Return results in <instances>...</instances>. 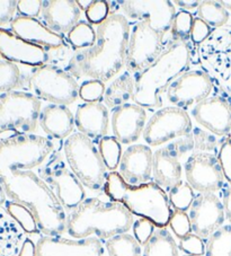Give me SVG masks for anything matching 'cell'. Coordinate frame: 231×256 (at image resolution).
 <instances>
[{
  "mask_svg": "<svg viewBox=\"0 0 231 256\" xmlns=\"http://www.w3.org/2000/svg\"><path fill=\"white\" fill-rule=\"evenodd\" d=\"M0 56L8 62L30 68L50 64V56L43 48L25 41L6 28H0Z\"/></svg>",
  "mask_w": 231,
  "mask_h": 256,
  "instance_id": "obj_21",
  "label": "cell"
},
{
  "mask_svg": "<svg viewBox=\"0 0 231 256\" xmlns=\"http://www.w3.org/2000/svg\"><path fill=\"white\" fill-rule=\"evenodd\" d=\"M212 28L208 26L206 22H203L200 18H194L192 30H190V40L192 42L200 46L202 42L206 41L208 38V35L211 34Z\"/></svg>",
  "mask_w": 231,
  "mask_h": 256,
  "instance_id": "obj_48",
  "label": "cell"
},
{
  "mask_svg": "<svg viewBox=\"0 0 231 256\" xmlns=\"http://www.w3.org/2000/svg\"><path fill=\"white\" fill-rule=\"evenodd\" d=\"M85 14L90 24H96L98 26L110 15V2H104V0L92 2L90 6L85 10Z\"/></svg>",
  "mask_w": 231,
  "mask_h": 256,
  "instance_id": "obj_42",
  "label": "cell"
},
{
  "mask_svg": "<svg viewBox=\"0 0 231 256\" xmlns=\"http://www.w3.org/2000/svg\"><path fill=\"white\" fill-rule=\"evenodd\" d=\"M134 97V79L126 70L115 77L106 87L103 97L104 105L108 108H116L128 104Z\"/></svg>",
  "mask_w": 231,
  "mask_h": 256,
  "instance_id": "obj_28",
  "label": "cell"
},
{
  "mask_svg": "<svg viewBox=\"0 0 231 256\" xmlns=\"http://www.w3.org/2000/svg\"><path fill=\"white\" fill-rule=\"evenodd\" d=\"M56 150L53 139L43 136L15 134L7 136L0 140V174L41 167Z\"/></svg>",
  "mask_w": 231,
  "mask_h": 256,
  "instance_id": "obj_6",
  "label": "cell"
},
{
  "mask_svg": "<svg viewBox=\"0 0 231 256\" xmlns=\"http://www.w3.org/2000/svg\"><path fill=\"white\" fill-rule=\"evenodd\" d=\"M168 198H170L172 208L178 211H188L195 198L194 190L188 183V180H182L180 182L175 185L170 192H168Z\"/></svg>",
  "mask_w": 231,
  "mask_h": 256,
  "instance_id": "obj_38",
  "label": "cell"
},
{
  "mask_svg": "<svg viewBox=\"0 0 231 256\" xmlns=\"http://www.w3.org/2000/svg\"><path fill=\"white\" fill-rule=\"evenodd\" d=\"M24 240V230L20 224L6 210H0V256L18 255Z\"/></svg>",
  "mask_w": 231,
  "mask_h": 256,
  "instance_id": "obj_29",
  "label": "cell"
},
{
  "mask_svg": "<svg viewBox=\"0 0 231 256\" xmlns=\"http://www.w3.org/2000/svg\"><path fill=\"white\" fill-rule=\"evenodd\" d=\"M35 68L25 70L23 66L0 60V92L6 90L28 88L30 79Z\"/></svg>",
  "mask_w": 231,
  "mask_h": 256,
  "instance_id": "obj_30",
  "label": "cell"
},
{
  "mask_svg": "<svg viewBox=\"0 0 231 256\" xmlns=\"http://www.w3.org/2000/svg\"><path fill=\"white\" fill-rule=\"evenodd\" d=\"M7 202V196H6V192L5 190H4L2 183H0V206H5Z\"/></svg>",
  "mask_w": 231,
  "mask_h": 256,
  "instance_id": "obj_53",
  "label": "cell"
},
{
  "mask_svg": "<svg viewBox=\"0 0 231 256\" xmlns=\"http://www.w3.org/2000/svg\"><path fill=\"white\" fill-rule=\"evenodd\" d=\"M38 175L54 192L66 211H74L86 198L84 185L71 170L64 152L56 150L38 167Z\"/></svg>",
  "mask_w": 231,
  "mask_h": 256,
  "instance_id": "obj_10",
  "label": "cell"
},
{
  "mask_svg": "<svg viewBox=\"0 0 231 256\" xmlns=\"http://www.w3.org/2000/svg\"><path fill=\"white\" fill-rule=\"evenodd\" d=\"M204 256H231V224H224L206 240Z\"/></svg>",
  "mask_w": 231,
  "mask_h": 256,
  "instance_id": "obj_34",
  "label": "cell"
},
{
  "mask_svg": "<svg viewBox=\"0 0 231 256\" xmlns=\"http://www.w3.org/2000/svg\"><path fill=\"white\" fill-rule=\"evenodd\" d=\"M152 162L154 154L149 146L131 144L122 152L118 173L130 185L146 184L152 178Z\"/></svg>",
  "mask_w": 231,
  "mask_h": 256,
  "instance_id": "obj_22",
  "label": "cell"
},
{
  "mask_svg": "<svg viewBox=\"0 0 231 256\" xmlns=\"http://www.w3.org/2000/svg\"><path fill=\"white\" fill-rule=\"evenodd\" d=\"M28 90L40 100L68 106L79 98L80 86L77 79L66 69L44 64L35 68L30 79Z\"/></svg>",
  "mask_w": 231,
  "mask_h": 256,
  "instance_id": "obj_11",
  "label": "cell"
},
{
  "mask_svg": "<svg viewBox=\"0 0 231 256\" xmlns=\"http://www.w3.org/2000/svg\"><path fill=\"white\" fill-rule=\"evenodd\" d=\"M186 256H198V255H186Z\"/></svg>",
  "mask_w": 231,
  "mask_h": 256,
  "instance_id": "obj_57",
  "label": "cell"
},
{
  "mask_svg": "<svg viewBox=\"0 0 231 256\" xmlns=\"http://www.w3.org/2000/svg\"><path fill=\"white\" fill-rule=\"evenodd\" d=\"M198 58L214 86L231 98V25L212 30L198 46Z\"/></svg>",
  "mask_w": 231,
  "mask_h": 256,
  "instance_id": "obj_8",
  "label": "cell"
},
{
  "mask_svg": "<svg viewBox=\"0 0 231 256\" xmlns=\"http://www.w3.org/2000/svg\"><path fill=\"white\" fill-rule=\"evenodd\" d=\"M190 116L198 126L216 136H229L231 132V98L214 94L208 96L190 110Z\"/></svg>",
  "mask_w": 231,
  "mask_h": 256,
  "instance_id": "obj_20",
  "label": "cell"
},
{
  "mask_svg": "<svg viewBox=\"0 0 231 256\" xmlns=\"http://www.w3.org/2000/svg\"><path fill=\"white\" fill-rule=\"evenodd\" d=\"M214 84L204 70H188L168 87L165 98L170 106L192 110L195 105L211 96Z\"/></svg>",
  "mask_w": 231,
  "mask_h": 256,
  "instance_id": "obj_14",
  "label": "cell"
},
{
  "mask_svg": "<svg viewBox=\"0 0 231 256\" xmlns=\"http://www.w3.org/2000/svg\"><path fill=\"white\" fill-rule=\"evenodd\" d=\"M6 196L34 214L44 236H61L66 232L68 214L54 192L33 170H12L0 174Z\"/></svg>",
  "mask_w": 231,
  "mask_h": 256,
  "instance_id": "obj_2",
  "label": "cell"
},
{
  "mask_svg": "<svg viewBox=\"0 0 231 256\" xmlns=\"http://www.w3.org/2000/svg\"><path fill=\"white\" fill-rule=\"evenodd\" d=\"M180 250L188 255L203 256L206 254V242L201 237L190 232L180 240Z\"/></svg>",
  "mask_w": 231,
  "mask_h": 256,
  "instance_id": "obj_44",
  "label": "cell"
},
{
  "mask_svg": "<svg viewBox=\"0 0 231 256\" xmlns=\"http://www.w3.org/2000/svg\"><path fill=\"white\" fill-rule=\"evenodd\" d=\"M193 20L194 18L190 12L185 10L177 12L172 28V38L188 40L190 38V30H192Z\"/></svg>",
  "mask_w": 231,
  "mask_h": 256,
  "instance_id": "obj_40",
  "label": "cell"
},
{
  "mask_svg": "<svg viewBox=\"0 0 231 256\" xmlns=\"http://www.w3.org/2000/svg\"><path fill=\"white\" fill-rule=\"evenodd\" d=\"M5 210L20 224L25 232L38 234L40 232L34 214L26 206L14 201H7L5 204Z\"/></svg>",
  "mask_w": 231,
  "mask_h": 256,
  "instance_id": "obj_36",
  "label": "cell"
},
{
  "mask_svg": "<svg viewBox=\"0 0 231 256\" xmlns=\"http://www.w3.org/2000/svg\"><path fill=\"white\" fill-rule=\"evenodd\" d=\"M188 217L192 232L208 240L224 226L226 214L222 201L216 193H198L190 206Z\"/></svg>",
  "mask_w": 231,
  "mask_h": 256,
  "instance_id": "obj_19",
  "label": "cell"
},
{
  "mask_svg": "<svg viewBox=\"0 0 231 256\" xmlns=\"http://www.w3.org/2000/svg\"><path fill=\"white\" fill-rule=\"evenodd\" d=\"M146 124V111L136 103L124 104L113 110L110 126L114 136L122 144H134L144 134Z\"/></svg>",
  "mask_w": 231,
  "mask_h": 256,
  "instance_id": "obj_24",
  "label": "cell"
},
{
  "mask_svg": "<svg viewBox=\"0 0 231 256\" xmlns=\"http://www.w3.org/2000/svg\"><path fill=\"white\" fill-rule=\"evenodd\" d=\"M74 122L80 134L100 142L110 130L108 108L100 102L82 103L76 110Z\"/></svg>",
  "mask_w": 231,
  "mask_h": 256,
  "instance_id": "obj_26",
  "label": "cell"
},
{
  "mask_svg": "<svg viewBox=\"0 0 231 256\" xmlns=\"http://www.w3.org/2000/svg\"><path fill=\"white\" fill-rule=\"evenodd\" d=\"M165 38L166 35L154 30L149 22L133 24L128 38L126 72L136 76L149 67L170 42H166Z\"/></svg>",
  "mask_w": 231,
  "mask_h": 256,
  "instance_id": "obj_13",
  "label": "cell"
},
{
  "mask_svg": "<svg viewBox=\"0 0 231 256\" xmlns=\"http://www.w3.org/2000/svg\"><path fill=\"white\" fill-rule=\"evenodd\" d=\"M133 222V214L121 203L87 198L68 214L66 232L77 240L92 235L100 240H110L120 234H126Z\"/></svg>",
  "mask_w": 231,
  "mask_h": 256,
  "instance_id": "obj_4",
  "label": "cell"
},
{
  "mask_svg": "<svg viewBox=\"0 0 231 256\" xmlns=\"http://www.w3.org/2000/svg\"><path fill=\"white\" fill-rule=\"evenodd\" d=\"M228 139H229V140H230V141H231V132H230V134H229V136H228Z\"/></svg>",
  "mask_w": 231,
  "mask_h": 256,
  "instance_id": "obj_56",
  "label": "cell"
},
{
  "mask_svg": "<svg viewBox=\"0 0 231 256\" xmlns=\"http://www.w3.org/2000/svg\"><path fill=\"white\" fill-rule=\"evenodd\" d=\"M43 2L41 0H20L17 2V12L20 16L38 18L41 16Z\"/></svg>",
  "mask_w": 231,
  "mask_h": 256,
  "instance_id": "obj_47",
  "label": "cell"
},
{
  "mask_svg": "<svg viewBox=\"0 0 231 256\" xmlns=\"http://www.w3.org/2000/svg\"><path fill=\"white\" fill-rule=\"evenodd\" d=\"M38 124L51 139L64 140L72 134L74 116L66 105L48 104L41 110Z\"/></svg>",
  "mask_w": 231,
  "mask_h": 256,
  "instance_id": "obj_27",
  "label": "cell"
},
{
  "mask_svg": "<svg viewBox=\"0 0 231 256\" xmlns=\"http://www.w3.org/2000/svg\"><path fill=\"white\" fill-rule=\"evenodd\" d=\"M193 138V152H213L218 147V138L216 134H211L210 131L204 129L200 126H193L192 130Z\"/></svg>",
  "mask_w": 231,
  "mask_h": 256,
  "instance_id": "obj_39",
  "label": "cell"
},
{
  "mask_svg": "<svg viewBox=\"0 0 231 256\" xmlns=\"http://www.w3.org/2000/svg\"><path fill=\"white\" fill-rule=\"evenodd\" d=\"M156 224L146 218H139L133 222V234L140 245H146L156 230Z\"/></svg>",
  "mask_w": 231,
  "mask_h": 256,
  "instance_id": "obj_45",
  "label": "cell"
},
{
  "mask_svg": "<svg viewBox=\"0 0 231 256\" xmlns=\"http://www.w3.org/2000/svg\"><path fill=\"white\" fill-rule=\"evenodd\" d=\"M98 149L106 168L112 172L118 170L122 157V148L120 141L115 136H106L100 140Z\"/></svg>",
  "mask_w": 231,
  "mask_h": 256,
  "instance_id": "obj_37",
  "label": "cell"
},
{
  "mask_svg": "<svg viewBox=\"0 0 231 256\" xmlns=\"http://www.w3.org/2000/svg\"><path fill=\"white\" fill-rule=\"evenodd\" d=\"M104 192L110 200L123 204L132 214L146 218L157 228L170 224L172 210L166 191L154 182L130 185L116 172H110L106 178Z\"/></svg>",
  "mask_w": 231,
  "mask_h": 256,
  "instance_id": "obj_5",
  "label": "cell"
},
{
  "mask_svg": "<svg viewBox=\"0 0 231 256\" xmlns=\"http://www.w3.org/2000/svg\"><path fill=\"white\" fill-rule=\"evenodd\" d=\"M122 14L130 22H149L152 28L162 34L172 33V24L176 16V10L172 2L168 0H126L118 2Z\"/></svg>",
  "mask_w": 231,
  "mask_h": 256,
  "instance_id": "obj_18",
  "label": "cell"
},
{
  "mask_svg": "<svg viewBox=\"0 0 231 256\" xmlns=\"http://www.w3.org/2000/svg\"><path fill=\"white\" fill-rule=\"evenodd\" d=\"M188 183L198 193H216L224 188V175L214 154L192 152L184 164Z\"/></svg>",
  "mask_w": 231,
  "mask_h": 256,
  "instance_id": "obj_17",
  "label": "cell"
},
{
  "mask_svg": "<svg viewBox=\"0 0 231 256\" xmlns=\"http://www.w3.org/2000/svg\"><path fill=\"white\" fill-rule=\"evenodd\" d=\"M130 30L126 16L112 12L97 26L94 46L76 51L66 70L79 80L112 82L126 66Z\"/></svg>",
  "mask_w": 231,
  "mask_h": 256,
  "instance_id": "obj_1",
  "label": "cell"
},
{
  "mask_svg": "<svg viewBox=\"0 0 231 256\" xmlns=\"http://www.w3.org/2000/svg\"><path fill=\"white\" fill-rule=\"evenodd\" d=\"M200 2H198V0H175V2H172L174 5L178 6L180 8H183L185 12L198 8Z\"/></svg>",
  "mask_w": 231,
  "mask_h": 256,
  "instance_id": "obj_52",
  "label": "cell"
},
{
  "mask_svg": "<svg viewBox=\"0 0 231 256\" xmlns=\"http://www.w3.org/2000/svg\"><path fill=\"white\" fill-rule=\"evenodd\" d=\"M105 84L98 80H86L82 84L80 90H79V97L85 103H95L103 100L105 94Z\"/></svg>",
  "mask_w": 231,
  "mask_h": 256,
  "instance_id": "obj_41",
  "label": "cell"
},
{
  "mask_svg": "<svg viewBox=\"0 0 231 256\" xmlns=\"http://www.w3.org/2000/svg\"><path fill=\"white\" fill-rule=\"evenodd\" d=\"M104 247L97 237L68 240L43 236L36 242V256H103Z\"/></svg>",
  "mask_w": 231,
  "mask_h": 256,
  "instance_id": "obj_23",
  "label": "cell"
},
{
  "mask_svg": "<svg viewBox=\"0 0 231 256\" xmlns=\"http://www.w3.org/2000/svg\"><path fill=\"white\" fill-rule=\"evenodd\" d=\"M193 138H190L172 141L156 150L152 162L154 183L167 192L178 184L183 175V166L180 160L185 154L193 152Z\"/></svg>",
  "mask_w": 231,
  "mask_h": 256,
  "instance_id": "obj_16",
  "label": "cell"
},
{
  "mask_svg": "<svg viewBox=\"0 0 231 256\" xmlns=\"http://www.w3.org/2000/svg\"><path fill=\"white\" fill-rule=\"evenodd\" d=\"M106 250L108 256H142L139 242L134 236L128 235V232L120 234L108 240Z\"/></svg>",
  "mask_w": 231,
  "mask_h": 256,
  "instance_id": "obj_33",
  "label": "cell"
},
{
  "mask_svg": "<svg viewBox=\"0 0 231 256\" xmlns=\"http://www.w3.org/2000/svg\"><path fill=\"white\" fill-rule=\"evenodd\" d=\"M92 2H82V0H80V2H77V4H78V6L80 7V10H86L88 7L90 6V4H92Z\"/></svg>",
  "mask_w": 231,
  "mask_h": 256,
  "instance_id": "obj_54",
  "label": "cell"
},
{
  "mask_svg": "<svg viewBox=\"0 0 231 256\" xmlns=\"http://www.w3.org/2000/svg\"><path fill=\"white\" fill-rule=\"evenodd\" d=\"M10 28L17 36L43 48L50 56V64H52V54H54V60H64L66 66L72 58V56H70L71 50L64 38L46 28L38 18L18 15L12 22Z\"/></svg>",
  "mask_w": 231,
  "mask_h": 256,
  "instance_id": "obj_15",
  "label": "cell"
},
{
  "mask_svg": "<svg viewBox=\"0 0 231 256\" xmlns=\"http://www.w3.org/2000/svg\"><path fill=\"white\" fill-rule=\"evenodd\" d=\"M192 56L193 50L188 40L172 38L149 67L133 76V103L140 105L146 111L162 108L168 87L190 69Z\"/></svg>",
  "mask_w": 231,
  "mask_h": 256,
  "instance_id": "obj_3",
  "label": "cell"
},
{
  "mask_svg": "<svg viewBox=\"0 0 231 256\" xmlns=\"http://www.w3.org/2000/svg\"><path fill=\"white\" fill-rule=\"evenodd\" d=\"M142 256H180L178 246L166 228H156L154 235L144 246Z\"/></svg>",
  "mask_w": 231,
  "mask_h": 256,
  "instance_id": "obj_31",
  "label": "cell"
},
{
  "mask_svg": "<svg viewBox=\"0 0 231 256\" xmlns=\"http://www.w3.org/2000/svg\"><path fill=\"white\" fill-rule=\"evenodd\" d=\"M68 41L74 52L88 48L96 42V30L88 22L80 20L68 33Z\"/></svg>",
  "mask_w": 231,
  "mask_h": 256,
  "instance_id": "obj_35",
  "label": "cell"
},
{
  "mask_svg": "<svg viewBox=\"0 0 231 256\" xmlns=\"http://www.w3.org/2000/svg\"><path fill=\"white\" fill-rule=\"evenodd\" d=\"M170 226L172 228V230L174 232L175 235L178 237L180 240L192 232L190 220L188 214H186L185 211L174 210V212H172L170 220Z\"/></svg>",
  "mask_w": 231,
  "mask_h": 256,
  "instance_id": "obj_43",
  "label": "cell"
},
{
  "mask_svg": "<svg viewBox=\"0 0 231 256\" xmlns=\"http://www.w3.org/2000/svg\"><path fill=\"white\" fill-rule=\"evenodd\" d=\"M218 160L224 172V178L231 184V141L229 139H226V141L221 144Z\"/></svg>",
  "mask_w": 231,
  "mask_h": 256,
  "instance_id": "obj_46",
  "label": "cell"
},
{
  "mask_svg": "<svg viewBox=\"0 0 231 256\" xmlns=\"http://www.w3.org/2000/svg\"><path fill=\"white\" fill-rule=\"evenodd\" d=\"M0 60H2V56H0Z\"/></svg>",
  "mask_w": 231,
  "mask_h": 256,
  "instance_id": "obj_58",
  "label": "cell"
},
{
  "mask_svg": "<svg viewBox=\"0 0 231 256\" xmlns=\"http://www.w3.org/2000/svg\"><path fill=\"white\" fill-rule=\"evenodd\" d=\"M220 4L226 10H231V0H221Z\"/></svg>",
  "mask_w": 231,
  "mask_h": 256,
  "instance_id": "obj_55",
  "label": "cell"
},
{
  "mask_svg": "<svg viewBox=\"0 0 231 256\" xmlns=\"http://www.w3.org/2000/svg\"><path fill=\"white\" fill-rule=\"evenodd\" d=\"M193 123L190 114L174 106L162 108L146 122L144 140L149 147L170 144L172 141L192 138Z\"/></svg>",
  "mask_w": 231,
  "mask_h": 256,
  "instance_id": "obj_12",
  "label": "cell"
},
{
  "mask_svg": "<svg viewBox=\"0 0 231 256\" xmlns=\"http://www.w3.org/2000/svg\"><path fill=\"white\" fill-rule=\"evenodd\" d=\"M42 23L53 32L68 34L82 18V10L76 0H46L41 12Z\"/></svg>",
  "mask_w": 231,
  "mask_h": 256,
  "instance_id": "obj_25",
  "label": "cell"
},
{
  "mask_svg": "<svg viewBox=\"0 0 231 256\" xmlns=\"http://www.w3.org/2000/svg\"><path fill=\"white\" fill-rule=\"evenodd\" d=\"M17 12V2L15 0H0V28L7 24H12Z\"/></svg>",
  "mask_w": 231,
  "mask_h": 256,
  "instance_id": "obj_49",
  "label": "cell"
},
{
  "mask_svg": "<svg viewBox=\"0 0 231 256\" xmlns=\"http://www.w3.org/2000/svg\"><path fill=\"white\" fill-rule=\"evenodd\" d=\"M17 256H36V244L30 238H26Z\"/></svg>",
  "mask_w": 231,
  "mask_h": 256,
  "instance_id": "obj_51",
  "label": "cell"
},
{
  "mask_svg": "<svg viewBox=\"0 0 231 256\" xmlns=\"http://www.w3.org/2000/svg\"><path fill=\"white\" fill-rule=\"evenodd\" d=\"M41 110V100L30 92L12 90L0 92V134L10 131L35 132Z\"/></svg>",
  "mask_w": 231,
  "mask_h": 256,
  "instance_id": "obj_9",
  "label": "cell"
},
{
  "mask_svg": "<svg viewBox=\"0 0 231 256\" xmlns=\"http://www.w3.org/2000/svg\"><path fill=\"white\" fill-rule=\"evenodd\" d=\"M64 155L84 186L92 191H103L108 174L94 141L76 132L64 142Z\"/></svg>",
  "mask_w": 231,
  "mask_h": 256,
  "instance_id": "obj_7",
  "label": "cell"
},
{
  "mask_svg": "<svg viewBox=\"0 0 231 256\" xmlns=\"http://www.w3.org/2000/svg\"><path fill=\"white\" fill-rule=\"evenodd\" d=\"M222 204H224L226 218L231 224V185L224 190L222 193Z\"/></svg>",
  "mask_w": 231,
  "mask_h": 256,
  "instance_id": "obj_50",
  "label": "cell"
},
{
  "mask_svg": "<svg viewBox=\"0 0 231 256\" xmlns=\"http://www.w3.org/2000/svg\"><path fill=\"white\" fill-rule=\"evenodd\" d=\"M198 18L210 26L212 30L226 26L229 20V12L221 5L220 2L214 0H204L200 2L196 12Z\"/></svg>",
  "mask_w": 231,
  "mask_h": 256,
  "instance_id": "obj_32",
  "label": "cell"
}]
</instances>
